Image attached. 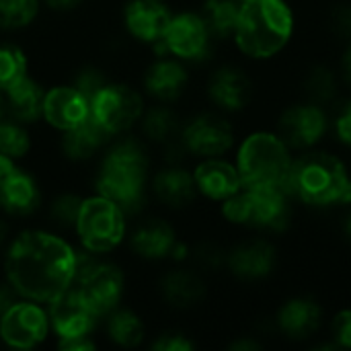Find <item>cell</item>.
<instances>
[{"mask_svg": "<svg viewBox=\"0 0 351 351\" xmlns=\"http://www.w3.org/2000/svg\"><path fill=\"white\" fill-rule=\"evenodd\" d=\"M80 204L82 199L74 197V195H62L60 199L53 202L51 206V216L56 222L60 224H76V216H78V210H80Z\"/></svg>", "mask_w": 351, "mask_h": 351, "instance_id": "cell-35", "label": "cell"}, {"mask_svg": "<svg viewBox=\"0 0 351 351\" xmlns=\"http://www.w3.org/2000/svg\"><path fill=\"white\" fill-rule=\"evenodd\" d=\"M76 282L78 292L93 308L97 317L115 311L123 294V276L115 265L107 263H86L76 265Z\"/></svg>", "mask_w": 351, "mask_h": 351, "instance_id": "cell-10", "label": "cell"}, {"mask_svg": "<svg viewBox=\"0 0 351 351\" xmlns=\"http://www.w3.org/2000/svg\"><path fill=\"white\" fill-rule=\"evenodd\" d=\"M239 2H245V0H239Z\"/></svg>", "mask_w": 351, "mask_h": 351, "instance_id": "cell-50", "label": "cell"}, {"mask_svg": "<svg viewBox=\"0 0 351 351\" xmlns=\"http://www.w3.org/2000/svg\"><path fill=\"white\" fill-rule=\"evenodd\" d=\"M37 0H0V27L21 29L27 27L37 14Z\"/></svg>", "mask_w": 351, "mask_h": 351, "instance_id": "cell-31", "label": "cell"}, {"mask_svg": "<svg viewBox=\"0 0 351 351\" xmlns=\"http://www.w3.org/2000/svg\"><path fill=\"white\" fill-rule=\"evenodd\" d=\"M341 70H343V78H346L348 86H351V43H350V47L346 49V53H343Z\"/></svg>", "mask_w": 351, "mask_h": 351, "instance_id": "cell-44", "label": "cell"}, {"mask_svg": "<svg viewBox=\"0 0 351 351\" xmlns=\"http://www.w3.org/2000/svg\"><path fill=\"white\" fill-rule=\"evenodd\" d=\"M4 97H6V109H8V113L19 123H31V121L39 119L41 113H43L45 93L39 86V82L31 80L29 76H25L23 80H19L14 86L6 88L4 90Z\"/></svg>", "mask_w": 351, "mask_h": 351, "instance_id": "cell-22", "label": "cell"}, {"mask_svg": "<svg viewBox=\"0 0 351 351\" xmlns=\"http://www.w3.org/2000/svg\"><path fill=\"white\" fill-rule=\"evenodd\" d=\"M60 350L64 351H80V350H95V343L86 337H74V339H62L60 341Z\"/></svg>", "mask_w": 351, "mask_h": 351, "instance_id": "cell-41", "label": "cell"}, {"mask_svg": "<svg viewBox=\"0 0 351 351\" xmlns=\"http://www.w3.org/2000/svg\"><path fill=\"white\" fill-rule=\"evenodd\" d=\"M64 134H66L64 142H62L64 152L74 160H84V158L93 156L105 144L107 136H111L107 130H103L93 119V115L86 121H82L80 125H76V128H72V130H68Z\"/></svg>", "mask_w": 351, "mask_h": 351, "instance_id": "cell-26", "label": "cell"}, {"mask_svg": "<svg viewBox=\"0 0 351 351\" xmlns=\"http://www.w3.org/2000/svg\"><path fill=\"white\" fill-rule=\"evenodd\" d=\"M74 228L88 253H107L125 237V212L99 193L82 199Z\"/></svg>", "mask_w": 351, "mask_h": 351, "instance_id": "cell-7", "label": "cell"}, {"mask_svg": "<svg viewBox=\"0 0 351 351\" xmlns=\"http://www.w3.org/2000/svg\"><path fill=\"white\" fill-rule=\"evenodd\" d=\"M154 193L158 195L162 204L171 208H181V206H187L195 197L197 187H195L193 175H189L185 169L171 167V169L160 171L154 177Z\"/></svg>", "mask_w": 351, "mask_h": 351, "instance_id": "cell-25", "label": "cell"}, {"mask_svg": "<svg viewBox=\"0 0 351 351\" xmlns=\"http://www.w3.org/2000/svg\"><path fill=\"white\" fill-rule=\"evenodd\" d=\"M286 193L313 208L351 204V177L329 152H311L292 162Z\"/></svg>", "mask_w": 351, "mask_h": 351, "instance_id": "cell-3", "label": "cell"}, {"mask_svg": "<svg viewBox=\"0 0 351 351\" xmlns=\"http://www.w3.org/2000/svg\"><path fill=\"white\" fill-rule=\"evenodd\" d=\"M199 259H202V263H206V265H218L220 263V253L216 251V249H212V247H204L202 251H199Z\"/></svg>", "mask_w": 351, "mask_h": 351, "instance_id": "cell-43", "label": "cell"}, {"mask_svg": "<svg viewBox=\"0 0 351 351\" xmlns=\"http://www.w3.org/2000/svg\"><path fill=\"white\" fill-rule=\"evenodd\" d=\"M105 84H107L105 78H103L97 70H84V72H80V76L76 78V84H74V86L90 101Z\"/></svg>", "mask_w": 351, "mask_h": 351, "instance_id": "cell-37", "label": "cell"}, {"mask_svg": "<svg viewBox=\"0 0 351 351\" xmlns=\"http://www.w3.org/2000/svg\"><path fill=\"white\" fill-rule=\"evenodd\" d=\"M107 331H109V337L121 348H136L144 339V325L130 311L113 313L109 319Z\"/></svg>", "mask_w": 351, "mask_h": 351, "instance_id": "cell-29", "label": "cell"}, {"mask_svg": "<svg viewBox=\"0 0 351 351\" xmlns=\"http://www.w3.org/2000/svg\"><path fill=\"white\" fill-rule=\"evenodd\" d=\"M49 308V323L56 331V335L62 339H74V337H86L93 327L97 315L86 304V300L80 296L78 290H66L58 298H53Z\"/></svg>", "mask_w": 351, "mask_h": 351, "instance_id": "cell-12", "label": "cell"}, {"mask_svg": "<svg viewBox=\"0 0 351 351\" xmlns=\"http://www.w3.org/2000/svg\"><path fill=\"white\" fill-rule=\"evenodd\" d=\"M152 348L156 351H189L193 350V343L179 333H167Z\"/></svg>", "mask_w": 351, "mask_h": 351, "instance_id": "cell-39", "label": "cell"}, {"mask_svg": "<svg viewBox=\"0 0 351 351\" xmlns=\"http://www.w3.org/2000/svg\"><path fill=\"white\" fill-rule=\"evenodd\" d=\"M306 90L317 105L329 103L337 95V78L329 68H315L306 78Z\"/></svg>", "mask_w": 351, "mask_h": 351, "instance_id": "cell-33", "label": "cell"}, {"mask_svg": "<svg viewBox=\"0 0 351 351\" xmlns=\"http://www.w3.org/2000/svg\"><path fill=\"white\" fill-rule=\"evenodd\" d=\"M261 346L257 343V341H249V339H241V341H237L234 346H232V350H239V351H255L259 350Z\"/></svg>", "mask_w": 351, "mask_h": 351, "instance_id": "cell-45", "label": "cell"}, {"mask_svg": "<svg viewBox=\"0 0 351 351\" xmlns=\"http://www.w3.org/2000/svg\"><path fill=\"white\" fill-rule=\"evenodd\" d=\"M41 115L51 128L68 132L90 117V101L76 86H56L45 93Z\"/></svg>", "mask_w": 351, "mask_h": 351, "instance_id": "cell-16", "label": "cell"}, {"mask_svg": "<svg viewBox=\"0 0 351 351\" xmlns=\"http://www.w3.org/2000/svg\"><path fill=\"white\" fill-rule=\"evenodd\" d=\"M31 148L27 130L19 121L0 123V154L10 158H23Z\"/></svg>", "mask_w": 351, "mask_h": 351, "instance_id": "cell-32", "label": "cell"}, {"mask_svg": "<svg viewBox=\"0 0 351 351\" xmlns=\"http://www.w3.org/2000/svg\"><path fill=\"white\" fill-rule=\"evenodd\" d=\"M39 204L35 179L14 165V158L0 154V206L8 214H29Z\"/></svg>", "mask_w": 351, "mask_h": 351, "instance_id": "cell-15", "label": "cell"}, {"mask_svg": "<svg viewBox=\"0 0 351 351\" xmlns=\"http://www.w3.org/2000/svg\"><path fill=\"white\" fill-rule=\"evenodd\" d=\"M148 158L140 144L119 142L103 158L97 191L117 204L123 212H134L144 202Z\"/></svg>", "mask_w": 351, "mask_h": 351, "instance_id": "cell-4", "label": "cell"}, {"mask_svg": "<svg viewBox=\"0 0 351 351\" xmlns=\"http://www.w3.org/2000/svg\"><path fill=\"white\" fill-rule=\"evenodd\" d=\"M27 76V58L16 45H0V90L14 86Z\"/></svg>", "mask_w": 351, "mask_h": 351, "instance_id": "cell-30", "label": "cell"}, {"mask_svg": "<svg viewBox=\"0 0 351 351\" xmlns=\"http://www.w3.org/2000/svg\"><path fill=\"white\" fill-rule=\"evenodd\" d=\"M144 130L152 140H169L177 132V117L169 109H152L144 117Z\"/></svg>", "mask_w": 351, "mask_h": 351, "instance_id": "cell-34", "label": "cell"}, {"mask_svg": "<svg viewBox=\"0 0 351 351\" xmlns=\"http://www.w3.org/2000/svg\"><path fill=\"white\" fill-rule=\"evenodd\" d=\"M294 33V12L286 0H245L241 4L234 41L253 60L280 53Z\"/></svg>", "mask_w": 351, "mask_h": 351, "instance_id": "cell-2", "label": "cell"}, {"mask_svg": "<svg viewBox=\"0 0 351 351\" xmlns=\"http://www.w3.org/2000/svg\"><path fill=\"white\" fill-rule=\"evenodd\" d=\"M12 292H14V288L10 284H0V317L14 304Z\"/></svg>", "mask_w": 351, "mask_h": 351, "instance_id": "cell-42", "label": "cell"}, {"mask_svg": "<svg viewBox=\"0 0 351 351\" xmlns=\"http://www.w3.org/2000/svg\"><path fill=\"white\" fill-rule=\"evenodd\" d=\"M251 80L239 68H220L210 80L212 101L226 111H241L251 101Z\"/></svg>", "mask_w": 351, "mask_h": 351, "instance_id": "cell-20", "label": "cell"}, {"mask_svg": "<svg viewBox=\"0 0 351 351\" xmlns=\"http://www.w3.org/2000/svg\"><path fill=\"white\" fill-rule=\"evenodd\" d=\"M276 249L265 241H249L239 245L230 257L228 267L241 280H261L274 271Z\"/></svg>", "mask_w": 351, "mask_h": 351, "instance_id": "cell-19", "label": "cell"}, {"mask_svg": "<svg viewBox=\"0 0 351 351\" xmlns=\"http://www.w3.org/2000/svg\"><path fill=\"white\" fill-rule=\"evenodd\" d=\"M292 162L288 144L271 132H255L247 136L237 154L243 187L253 189L286 191Z\"/></svg>", "mask_w": 351, "mask_h": 351, "instance_id": "cell-5", "label": "cell"}, {"mask_svg": "<svg viewBox=\"0 0 351 351\" xmlns=\"http://www.w3.org/2000/svg\"><path fill=\"white\" fill-rule=\"evenodd\" d=\"M232 142H234V134L230 123L212 113H204L191 119V123L183 130L185 148L204 158H212L228 152Z\"/></svg>", "mask_w": 351, "mask_h": 351, "instance_id": "cell-13", "label": "cell"}, {"mask_svg": "<svg viewBox=\"0 0 351 351\" xmlns=\"http://www.w3.org/2000/svg\"><path fill=\"white\" fill-rule=\"evenodd\" d=\"M210 29L202 14H175L160 39L167 51L181 60H204L210 53Z\"/></svg>", "mask_w": 351, "mask_h": 351, "instance_id": "cell-11", "label": "cell"}, {"mask_svg": "<svg viewBox=\"0 0 351 351\" xmlns=\"http://www.w3.org/2000/svg\"><path fill=\"white\" fill-rule=\"evenodd\" d=\"M74 249L45 230H25L8 247L6 280L27 300L51 302L76 280Z\"/></svg>", "mask_w": 351, "mask_h": 351, "instance_id": "cell-1", "label": "cell"}, {"mask_svg": "<svg viewBox=\"0 0 351 351\" xmlns=\"http://www.w3.org/2000/svg\"><path fill=\"white\" fill-rule=\"evenodd\" d=\"M142 97L128 84H105L90 99L93 119L109 134H119L132 128L142 115Z\"/></svg>", "mask_w": 351, "mask_h": 351, "instance_id": "cell-8", "label": "cell"}, {"mask_svg": "<svg viewBox=\"0 0 351 351\" xmlns=\"http://www.w3.org/2000/svg\"><path fill=\"white\" fill-rule=\"evenodd\" d=\"M323 311L311 298H294L278 313V327L290 339H306L321 327Z\"/></svg>", "mask_w": 351, "mask_h": 351, "instance_id": "cell-21", "label": "cell"}, {"mask_svg": "<svg viewBox=\"0 0 351 351\" xmlns=\"http://www.w3.org/2000/svg\"><path fill=\"white\" fill-rule=\"evenodd\" d=\"M173 14L162 0H132L125 6L128 31L146 43H158Z\"/></svg>", "mask_w": 351, "mask_h": 351, "instance_id": "cell-17", "label": "cell"}, {"mask_svg": "<svg viewBox=\"0 0 351 351\" xmlns=\"http://www.w3.org/2000/svg\"><path fill=\"white\" fill-rule=\"evenodd\" d=\"M335 132H337V138L343 144L351 146V101L341 107V111L337 115V121H335Z\"/></svg>", "mask_w": 351, "mask_h": 351, "instance_id": "cell-40", "label": "cell"}, {"mask_svg": "<svg viewBox=\"0 0 351 351\" xmlns=\"http://www.w3.org/2000/svg\"><path fill=\"white\" fill-rule=\"evenodd\" d=\"M288 193L282 189L241 187L224 199L222 214L228 222L261 230H284L290 222Z\"/></svg>", "mask_w": 351, "mask_h": 351, "instance_id": "cell-6", "label": "cell"}, {"mask_svg": "<svg viewBox=\"0 0 351 351\" xmlns=\"http://www.w3.org/2000/svg\"><path fill=\"white\" fill-rule=\"evenodd\" d=\"M144 82H146V90L156 99L173 101L183 93L187 84V72L175 60H158L148 68Z\"/></svg>", "mask_w": 351, "mask_h": 351, "instance_id": "cell-24", "label": "cell"}, {"mask_svg": "<svg viewBox=\"0 0 351 351\" xmlns=\"http://www.w3.org/2000/svg\"><path fill=\"white\" fill-rule=\"evenodd\" d=\"M343 234H346V239L351 243V212L346 216V222H343Z\"/></svg>", "mask_w": 351, "mask_h": 351, "instance_id": "cell-47", "label": "cell"}, {"mask_svg": "<svg viewBox=\"0 0 351 351\" xmlns=\"http://www.w3.org/2000/svg\"><path fill=\"white\" fill-rule=\"evenodd\" d=\"M49 331L47 313L33 300L14 302L0 317V337L8 348L33 350L45 341Z\"/></svg>", "mask_w": 351, "mask_h": 351, "instance_id": "cell-9", "label": "cell"}, {"mask_svg": "<svg viewBox=\"0 0 351 351\" xmlns=\"http://www.w3.org/2000/svg\"><path fill=\"white\" fill-rule=\"evenodd\" d=\"M175 245V230L160 220H150L142 224L132 237L134 251L144 259H165L173 253Z\"/></svg>", "mask_w": 351, "mask_h": 351, "instance_id": "cell-23", "label": "cell"}, {"mask_svg": "<svg viewBox=\"0 0 351 351\" xmlns=\"http://www.w3.org/2000/svg\"><path fill=\"white\" fill-rule=\"evenodd\" d=\"M53 8H72V6H76L80 0H47Z\"/></svg>", "mask_w": 351, "mask_h": 351, "instance_id": "cell-46", "label": "cell"}, {"mask_svg": "<svg viewBox=\"0 0 351 351\" xmlns=\"http://www.w3.org/2000/svg\"><path fill=\"white\" fill-rule=\"evenodd\" d=\"M193 179L197 191L214 202H224L243 187L239 169L226 160H220L218 156L199 162L193 173Z\"/></svg>", "mask_w": 351, "mask_h": 351, "instance_id": "cell-18", "label": "cell"}, {"mask_svg": "<svg viewBox=\"0 0 351 351\" xmlns=\"http://www.w3.org/2000/svg\"><path fill=\"white\" fill-rule=\"evenodd\" d=\"M331 27H333V31H335L339 37H343V39H351V6L350 4L337 6V8L333 10Z\"/></svg>", "mask_w": 351, "mask_h": 351, "instance_id": "cell-38", "label": "cell"}, {"mask_svg": "<svg viewBox=\"0 0 351 351\" xmlns=\"http://www.w3.org/2000/svg\"><path fill=\"white\" fill-rule=\"evenodd\" d=\"M327 130V115L317 105H294L280 117V138L292 148L315 146Z\"/></svg>", "mask_w": 351, "mask_h": 351, "instance_id": "cell-14", "label": "cell"}, {"mask_svg": "<svg viewBox=\"0 0 351 351\" xmlns=\"http://www.w3.org/2000/svg\"><path fill=\"white\" fill-rule=\"evenodd\" d=\"M162 294L165 298L179 308H187L202 300L204 296V284L185 271H173L162 282Z\"/></svg>", "mask_w": 351, "mask_h": 351, "instance_id": "cell-27", "label": "cell"}, {"mask_svg": "<svg viewBox=\"0 0 351 351\" xmlns=\"http://www.w3.org/2000/svg\"><path fill=\"white\" fill-rule=\"evenodd\" d=\"M333 339L337 348L351 350V308L341 311L333 319Z\"/></svg>", "mask_w": 351, "mask_h": 351, "instance_id": "cell-36", "label": "cell"}, {"mask_svg": "<svg viewBox=\"0 0 351 351\" xmlns=\"http://www.w3.org/2000/svg\"><path fill=\"white\" fill-rule=\"evenodd\" d=\"M0 111H2V103H0Z\"/></svg>", "mask_w": 351, "mask_h": 351, "instance_id": "cell-49", "label": "cell"}, {"mask_svg": "<svg viewBox=\"0 0 351 351\" xmlns=\"http://www.w3.org/2000/svg\"><path fill=\"white\" fill-rule=\"evenodd\" d=\"M4 237H6V226L0 222V247H2V243H4Z\"/></svg>", "mask_w": 351, "mask_h": 351, "instance_id": "cell-48", "label": "cell"}, {"mask_svg": "<svg viewBox=\"0 0 351 351\" xmlns=\"http://www.w3.org/2000/svg\"><path fill=\"white\" fill-rule=\"evenodd\" d=\"M239 0H206L204 4V21L212 35L216 37H230L234 35L239 14H241Z\"/></svg>", "mask_w": 351, "mask_h": 351, "instance_id": "cell-28", "label": "cell"}]
</instances>
